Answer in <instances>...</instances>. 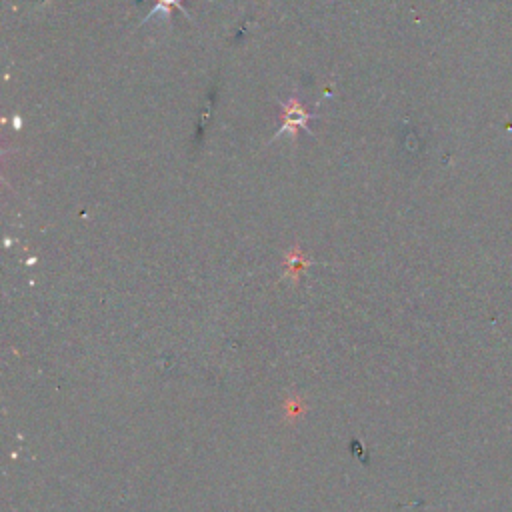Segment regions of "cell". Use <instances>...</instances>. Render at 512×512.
<instances>
[{
  "label": "cell",
  "mask_w": 512,
  "mask_h": 512,
  "mask_svg": "<svg viewBox=\"0 0 512 512\" xmlns=\"http://www.w3.org/2000/svg\"><path fill=\"white\" fill-rule=\"evenodd\" d=\"M312 118H316V112H310L298 96L288 98V102H280V122L282 124L276 130V134L272 136V140H278L284 134H288L292 140H296L298 130H306L308 134H312V130L308 128V122Z\"/></svg>",
  "instance_id": "1"
},
{
  "label": "cell",
  "mask_w": 512,
  "mask_h": 512,
  "mask_svg": "<svg viewBox=\"0 0 512 512\" xmlns=\"http://www.w3.org/2000/svg\"><path fill=\"white\" fill-rule=\"evenodd\" d=\"M156 4H154V8L144 16V20H142V24L146 22V20H150L154 14H164L166 18H170V14H172V10H180L186 18H190L192 20V16L186 12V8L182 6V0H154Z\"/></svg>",
  "instance_id": "2"
},
{
  "label": "cell",
  "mask_w": 512,
  "mask_h": 512,
  "mask_svg": "<svg viewBox=\"0 0 512 512\" xmlns=\"http://www.w3.org/2000/svg\"><path fill=\"white\" fill-rule=\"evenodd\" d=\"M308 266V260H306V256H304V252L298 248V246H294L290 252H288V256H286V274H292V276H296L300 270H304Z\"/></svg>",
  "instance_id": "3"
}]
</instances>
